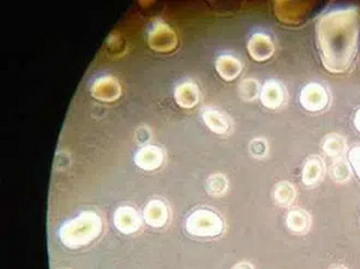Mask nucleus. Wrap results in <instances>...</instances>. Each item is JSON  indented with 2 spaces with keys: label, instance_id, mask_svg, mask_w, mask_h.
Instances as JSON below:
<instances>
[{
  "label": "nucleus",
  "instance_id": "obj_1",
  "mask_svg": "<svg viewBox=\"0 0 360 269\" xmlns=\"http://www.w3.org/2000/svg\"><path fill=\"white\" fill-rule=\"evenodd\" d=\"M359 13L356 8H340L324 13L316 25V39L324 68L344 73L352 64L359 35Z\"/></svg>",
  "mask_w": 360,
  "mask_h": 269
},
{
  "label": "nucleus",
  "instance_id": "obj_2",
  "mask_svg": "<svg viewBox=\"0 0 360 269\" xmlns=\"http://www.w3.org/2000/svg\"><path fill=\"white\" fill-rule=\"evenodd\" d=\"M300 104L310 112L323 110L328 104L327 92L319 83H310L302 90Z\"/></svg>",
  "mask_w": 360,
  "mask_h": 269
},
{
  "label": "nucleus",
  "instance_id": "obj_3",
  "mask_svg": "<svg viewBox=\"0 0 360 269\" xmlns=\"http://www.w3.org/2000/svg\"><path fill=\"white\" fill-rule=\"evenodd\" d=\"M250 54L256 61H266L274 52V46L271 44L269 37L262 34L255 35L249 44Z\"/></svg>",
  "mask_w": 360,
  "mask_h": 269
},
{
  "label": "nucleus",
  "instance_id": "obj_4",
  "mask_svg": "<svg viewBox=\"0 0 360 269\" xmlns=\"http://www.w3.org/2000/svg\"><path fill=\"white\" fill-rule=\"evenodd\" d=\"M323 172V161L319 160V158H311V159L307 160L304 165L302 180L307 187H312L322 180Z\"/></svg>",
  "mask_w": 360,
  "mask_h": 269
},
{
  "label": "nucleus",
  "instance_id": "obj_5",
  "mask_svg": "<svg viewBox=\"0 0 360 269\" xmlns=\"http://www.w3.org/2000/svg\"><path fill=\"white\" fill-rule=\"evenodd\" d=\"M287 226L295 233H307L310 227V218L302 209H293L288 213L286 219Z\"/></svg>",
  "mask_w": 360,
  "mask_h": 269
},
{
  "label": "nucleus",
  "instance_id": "obj_6",
  "mask_svg": "<svg viewBox=\"0 0 360 269\" xmlns=\"http://www.w3.org/2000/svg\"><path fill=\"white\" fill-rule=\"evenodd\" d=\"M283 99V90L274 82H269V83H266V86L263 87L261 100H262L264 106L268 107V108H276V107L281 105Z\"/></svg>",
  "mask_w": 360,
  "mask_h": 269
},
{
  "label": "nucleus",
  "instance_id": "obj_7",
  "mask_svg": "<svg viewBox=\"0 0 360 269\" xmlns=\"http://www.w3.org/2000/svg\"><path fill=\"white\" fill-rule=\"evenodd\" d=\"M295 190L291 184L287 182L278 183L275 189V200L278 201L281 206H288L295 201Z\"/></svg>",
  "mask_w": 360,
  "mask_h": 269
},
{
  "label": "nucleus",
  "instance_id": "obj_8",
  "mask_svg": "<svg viewBox=\"0 0 360 269\" xmlns=\"http://www.w3.org/2000/svg\"><path fill=\"white\" fill-rule=\"evenodd\" d=\"M322 148L324 153L329 156H339L340 154H342L345 149L344 139L339 137L338 134H330L324 139Z\"/></svg>",
  "mask_w": 360,
  "mask_h": 269
},
{
  "label": "nucleus",
  "instance_id": "obj_9",
  "mask_svg": "<svg viewBox=\"0 0 360 269\" xmlns=\"http://www.w3.org/2000/svg\"><path fill=\"white\" fill-rule=\"evenodd\" d=\"M220 68H227L225 73L222 74V76H224L226 80H232V78H233L234 76H237V75L239 74V71H240L239 63H238L236 59H233V58H221V61H220Z\"/></svg>",
  "mask_w": 360,
  "mask_h": 269
},
{
  "label": "nucleus",
  "instance_id": "obj_10",
  "mask_svg": "<svg viewBox=\"0 0 360 269\" xmlns=\"http://www.w3.org/2000/svg\"><path fill=\"white\" fill-rule=\"evenodd\" d=\"M348 159L351 163L353 170L356 172V177L360 180V146H354L348 151Z\"/></svg>",
  "mask_w": 360,
  "mask_h": 269
},
{
  "label": "nucleus",
  "instance_id": "obj_11",
  "mask_svg": "<svg viewBox=\"0 0 360 269\" xmlns=\"http://www.w3.org/2000/svg\"><path fill=\"white\" fill-rule=\"evenodd\" d=\"M333 178L336 182H345L348 180L349 177V170H348L347 165L344 163H335V166L332 170Z\"/></svg>",
  "mask_w": 360,
  "mask_h": 269
},
{
  "label": "nucleus",
  "instance_id": "obj_12",
  "mask_svg": "<svg viewBox=\"0 0 360 269\" xmlns=\"http://www.w3.org/2000/svg\"><path fill=\"white\" fill-rule=\"evenodd\" d=\"M353 123H354V127H356L358 132H360V108L356 111V115H354V119H353Z\"/></svg>",
  "mask_w": 360,
  "mask_h": 269
},
{
  "label": "nucleus",
  "instance_id": "obj_13",
  "mask_svg": "<svg viewBox=\"0 0 360 269\" xmlns=\"http://www.w3.org/2000/svg\"><path fill=\"white\" fill-rule=\"evenodd\" d=\"M332 269H346V268H344V267H334V268H332Z\"/></svg>",
  "mask_w": 360,
  "mask_h": 269
}]
</instances>
